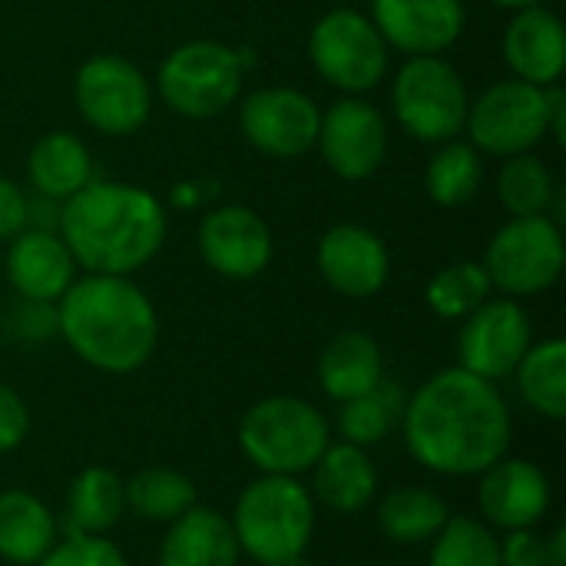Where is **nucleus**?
<instances>
[{"label": "nucleus", "instance_id": "nucleus-35", "mask_svg": "<svg viewBox=\"0 0 566 566\" xmlns=\"http://www.w3.org/2000/svg\"><path fill=\"white\" fill-rule=\"evenodd\" d=\"M3 335L17 345H43L56 338V305L17 298L13 308L3 315Z\"/></svg>", "mask_w": 566, "mask_h": 566}, {"label": "nucleus", "instance_id": "nucleus-6", "mask_svg": "<svg viewBox=\"0 0 566 566\" xmlns=\"http://www.w3.org/2000/svg\"><path fill=\"white\" fill-rule=\"evenodd\" d=\"M242 56L216 40H189L166 53L156 73L163 103L186 119L222 116L242 96Z\"/></svg>", "mask_w": 566, "mask_h": 566}, {"label": "nucleus", "instance_id": "nucleus-25", "mask_svg": "<svg viewBox=\"0 0 566 566\" xmlns=\"http://www.w3.org/2000/svg\"><path fill=\"white\" fill-rule=\"evenodd\" d=\"M60 541V517L33 491H0V560L36 566Z\"/></svg>", "mask_w": 566, "mask_h": 566}, {"label": "nucleus", "instance_id": "nucleus-44", "mask_svg": "<svg viewBox=\"0 0 566 566\" xmlns=\"http://www.w3.org/2000/svg\"><path fill=\"white\" fill-rule=\"evenodd\" d=\"M252 566H255V564H252Z\"/></svg>", "mask_w": 566, "mask_h": 566}, {"label": "nucleus", "instance_id": "nucleus-40", "mask_svg": "<svg viewBox=\"0 0 566 566\" xmlns=\"http://www.w3.org/2000/svg\"><path fill=\"white\" fill-rule=\"evenodd\" d=\"M547 566H566V531L557 527L547 534Z\"/></svg>", "mask_w": 566, "mask_h": 566}, {"label": "nucleus", "instance_id": "nucleus-20", "mask_svg": "<svg viewBox=\"0 0 566 566\" xmlns=\"http://www.w3.org/2000/svg\"><path fill=\"white\" fill-rule=\"evenodd\" d=\"M501 53L517 80L534 86L560 83L566 70V30L560 17L541 3L514 10L501 36Z\"/></svg>", "mask_w": 566, "mask_h": 566}, {"label": "nucleus", "instance_id": "nucleus-18", "mask_svg": "<svg viewBox=\"0 0 566 566\" xmlns=\"http://www.w3.org/2000/svg\"><path fill=\"white\" fill-rule=\"evenodd\" d=\"M371 23L391 50L441 56L468 23L464 0H371Z\"/></svg>", "mask_w": 566, "mask_h": 566}, {"label": "nucleus", "instance_id": "nucleus-14", "mask_svg": "<svg viewBox=\"0 0 566 566\" xmlns=\"http://www.w3.org/2000/svg\"><path fill=\"white\" fill-rule=\"evenodd\" d=\"M325 166L345 179L361 182L371 179L388 156V123L378 106H371L361 96H342L335 99L318 123V139Z\"/></svg>", "mask_w": 566, "mask_h": 566}, {"label": "nucleus", "instance_id": "nucleus-29", "mask_svg": "<svg viewBox=\"0 0 566 566\" xmlns=\"http://www.w3.org/2000/svg\"><path fill=\"white\" fill-rule=\"evenodd\" d=\"M126 491V514L146 524H172L189 507L199 504V491L192 478H186L176 468H143L129 481H123Z\"/></svg>", "mask_w": 566, "mask_h": 566}, {"label": "nucleus", "instance_id": "nucleus-1", "mask_svg": "<svg viewBox=\"0 0 566 566\" xmlns=\"http://www.w3.org/2000/svg\"><path fill=\"white\" fill-rule=\"evenodd\" d=\"M398 428L415 464L438 478H478L507 458L514 441L501 388L458 365L434 371L408 395Z\"/></svg>", "mask_w": 566, "mask_h": 566}, {"label": "nucleus", "instance_id": "nucleus-22", "mask_svg": "<svg viewBox=\"0 0 566 566\" xmlns=\"http://www.w3.org/2000/svg\"><path fill=\"white\" fill-rule=\"evenodd\" d=\"M239 560L232 524L219 511L196 504L179 521L166 524L159 566H239Z\"/></svg>", "mask_w": 566, "mask_h": 566}, {"label": "nucleus", "instance_id": "nucleus-10", "mask_svg": "<svg viewBox=\"0 0 566 566\" xmlns=\"http://www.w3.org/2000/svg\"><path fill=\"white\" fill-rule=\"evenodd\" d=\"M464 133L481 156H517L541 146L551 133V93L547 86L524 83L517 76L491 83L468 106Z\"/></svg>", "mask_w": 566, "mask_h": 566}, {"label": "nucleus", "instance_id": "nucleus-33", "mask_svg": "<svg viewBox=\"0 0 566 566\" xmlns=\"http://www.w3.org/2000/svg\"><path fill=\"white\" fill-rule=\"evenodd\" d=\"M428 566H504L501 537L481 517L451 514L448 524L431 541Z\"/></svg>", "mask_w": 566, "mask_h": 566}, {"label": "nucleus", "instance_id": "nucleus-19", "mask_svg": "<svg viewBox=\"0 0 566 566\" xmlns=\"http://www.w3.org/2000/svg\"><path fill=\"white\" fill-rule=\"evenodd\" d=\"M3 279L10 282L17 298L56 305L63 292L76 282V262L66 242L60 239V232L23 229L7 242Z\"/></svg>", "mask_w": 566, "mask_h": 566}, {"label": "nucleus", "instance_id": "nucleus-16", "mask_svg": "<svg viewBox=\"0 0 566 566\" xmlns=\"http://www.w3.org/2000/svg\"><path fill=\"white\" fill-rule=\"evenodd\" d=\"M478 517L494 531L537 527L551 504L554 488L541 464L527 458H501L484 474H478Z\"/></svg>", "mask_w": 566, "mask_h": 566}, {"label": "nucleus", "instance_id": "nucleus-9", "mask_svg": "<svg viewBox=\"0 0 566 566\" xmlns=\"http://www.w3.org/2000/svg\"><path fill=\"white\" fill-rule=\"evenodd\" d=\"M566 249L560 226L551 216H524L504 222L484 249L491 289L507 298H534L557 285Z\"/></svg>", "mask_w": 566, "mask_h": 566}, {"label": "nucleus", "instance_id": "nucleus-28", "mask_svg": "<svg viewBox=\"0 0 566 566\" xmlns=\"http://www.w3.org/2000/svg\"><path fill=\"white\" fill-rule=\"evenodd\" d=\"M517 381V391L531 411H537L547 421L566 418V342L564 338H544L527 348L521 365L511 375Z\"/></svg>", "mask_w": 566, "mask_h": 566}, {"label": "nucleus", "instance_id": "nucleus-7", "mask_svg": "<svg viewBox=\"0 0 566 566\" xmlns=\"http://www.w3.org/2000/svg\"><path fill=\"white\" fill-rule=\"evenodd\" d=\"M468 86L444 56H408L391 83V109L408 136L441 146L464 133Z\"/></svg>", "mask_w": 566, "mask_h": 566}, {"label": "nucleus", "instance_id": "nucleus-24", "mask_svg": "<svg viewBox=\"0 0 566 566\" xmlns=\"http://www.w3.org/2000/svg\"><path fill=\"white\" fill-rule=\"evenodd\" d=\"M126 517L123 478L113 468L90 464L83 468L66 491L60 537H109Z\"/></svg>", "mask_w": 566, "mask_h": 566}, {"label": "nucleus", "instance_id": "nucleus-37", "mask_svg": "<svg viewBox=\"0 0 566 566\" xmlns=\"http://www.w3.org/2000/svg\"><path fill=\"white\" fill-rule=\"evenodd\" d=\"M27 434H30V408L7 381H0V454L17 451L27 441Z\"/></svg>", "mask_w": 566, "mask_h": 566}, {"label": "nucleus", "instance_id": "nucleus-8", "mask_svg": "<svg viewBox=\"0 0 566 566\" xmlns=\"http://www.w3.org/2000/svg\"><path fill=\"white\" fill-rule=\"evenodd\" d=\"M308 60L328 86L345 96H361L385 80L391 46L368 13L335 7L315 20L308 33Z\"/></svg>", "mask_w": 566, "mask_h": 566}, {"label": "nucleus", "instance_id": "nucleus-12", "mask_svg": "<svg viewBox=\"0 0 566 566\" xmlns=\"http://www.w3.org/2000/svg\"><path fill=\"white\" fill-rule=\"evenodd\" d=\"M531 345H534V325L527 308L507 295L488 298L461 322L458 368L497 385L514 375V368L521 365Z\"/></svg>", "mask_w": 566, "mask_h": 566}, {"label": "nucleus", "instance_id": "nucleus-13", "mask_svg": "<svg viewBox=\"0 0 566 566\" xmlns=\"http://www.w3.org/2000/svg\"><path fill=\"white\" fill-rule=\"evenodd\" d=\"M322 109L295 86H262L239 103L245 143L272 159H298L315 149Z\"/></svg>", "mask_w": 566, "mask_h": 566}, {"label": "nucleus", "instance_id": "nucleus-3", "mask_svg": "<svg viewBox=\"0 0 566 566\" xmlns=\"http://www.w3.org/2000/svg\"><path fill=\"white\" fill-rule=\"evenodd\" d=\"M56 335L93 371L133 375L159 345V315L129 275L86 272L56 302Z\"/></svg>", "mask_w": 566, "mask_h": 566}, {"label": "nucleus", "instance_id": "nucleus-5", "mask_svg": "<svg viewBox=\"0 0 566 566\" xmlns=\"http://www.w3.org/2000/svg\"><path fill=\"white\" fill-rule=\"evenodd\" d=\"M235 441L259 474L305 478L332 444V421L305 398L272 395L242 415Z\"/></svg>", "mask_w": 566, "mask_h": 566}, {"label": "nucleus", "instance_id": "nucleus-36", "mask_svg": "<svg viewBox=\"0 0 566 566\" xmlns=\"http://www.w3.org/2000/svg\"><path fill=\"white\" fill-rule=\"evenodd\" d=\"M36 566H129L109 537H60Z\"/></svg>", "mask_w": 566, "mask_h": 566}, {"label": "nucleus", "instance_id": "nucleus-41", "mask_svg": "<svg viewBox=\"0 0 566 566\" xmlns=\"http://www.w3.org/2000/svg\"><path fill=\"white\" fill-rule=\"evenodd\" d=\"M491 3H497L504 10H521V7H531V3H541V0H491Z\"/></svg>", "mask_w": 566, "mask_h": 566}, {"label": "nucleus", "instance_id": "nucleus-4", "mask_svg": "<svg viewBox=\"0 0 566 566\" xmlns=\"http://www.w3.org/2000/svg\"><path fill=\"white\" fill-rule=\"evenodd\" d=\"M318 504L302 478L259 474L249 481L229 514L239 554L255 566H282L308 554Z\"/></svg>", "mask_w": 566, "mask_h": 566}, {"label": "nucleus", "instance_id": "nucleus-17", "mask_svg": "<svg viewBox=\"0 0 566 566\" xmlns=\"http://www.w3.org/2000/svg\"><path fill=\"white\" fill-rule=\"evenodd\" d=\"M315 265L325 285L345 298H371L391 279V255L385 239L355 222L332 226L318 239Z\"/></svg>", "mask_w": 566, "mask_h": 566}, {"label": "nucleus", "instance_id": "nucleus-34", "mask_svg": "<svg viewBox=\"0 0 566 566\" xmlns=\"http://www.w3.org/2000/svg\"><path fill=\"white\" fill-rule=\"evenodd\" d=\"M491 279L484 272L481 262H451L441 272H434V279L424 289V302L428 308L444 318V322H464L478 305H484L491 298Z\"/></svg>", "mask_w": 566, "mask_h": 566}, {"label": "nucleus", "instance_id": "nucleus-39", "mask_svg": "<svg viewBox=\"0 0 566 566\" xmlns=\"http://www.w3.org/2000/svg\"><path fill=\"white\" fill-rule=\"evenodd\" d=\"M27 212H30V196L13 179L0 176V242H10L27 229Z\"/></svg>", "mask_w": 566, "mask_h": 566}, {"label": "nucleus", "instance_id": "nucleus-26", "mask_svg": "<svg viewBox=\"0 0 566 566\" xmlns=\"http://www.w3.org/2000/svg\"><path fill=\"white\" fill-rule=\"evenodd\" d=\"M27 179L36 196L66 202L93 182V156L80 136L53 129L33 143L27 156Z\"/></svg>", "mask_w": 566, "mask_h": 566}, {"label": "nucleus", "instance_id": "nucleus-31", "mask_svg": "<svg viewBox=\"0 0 566 566\" xmlns=\"http://www.w3.org/2000/svg\"><path fill=\"white\" fill-rule=\"evenodd\" d=\"M481 182H484V156L461 139L441 143L424 169V189L444 209L468 206L481 192Z\"/></svg>", "mask_w": 566, "mask_h": 566}, {"label": "nucleus", "instance_id": "nucleus-32", "mask_svg": "<svg viewBox=\"0 0 566 566\" xmlns=\"http://www.w3.org/2000/svg\"><path fill=\"white\" fill-rule=\"evenodd\" d=\"M557 196V179L551 166L534 153L507 156L497 172V199L511 212V219L547 216Z\"/></svg>", "mask_w": 566, "mask_h": 566}, {"label": "nucleus", "instance_id": "nucleus-30", "mask_svg": "<svg viewBox=\"0 0 566 566\" xmlns=\"http://www.w3.org/2000/svg\"><path fill=\"white\" fill-rule=\"evenodd\" d=\"M405 388L398 381H391L388 375L365 395L338 405V418H335V431L342 441L358 444V448H375L381 444L405 415Z\"/></svg>", "mask_w": 566, "mask_h": 566}, {"label": "nucleus", "instance_id": "nucleus-15", "mask_svg": "<svg viewBox=\"0 0 566 566\" xmlns=\"http://www.w3.org/2000/svg\"><path fill=\"white\" fill-rule=\"evenodd\" d=\"M202 262L232 282L259 279L275 255V239L269 222L249 206H219L202 216L196 235Z\"/></svg>", "mask_w": 566, "mask_h": 566}, {"label": "nucleus", "instance_id": "nucleus-38", "mask_svg": "<svg viewBox=\"0 0 566 566\" xmlns=\"http://www.w3.org/2000/svg\"><path fill=\"white\" fill-rule=\"evenodd\" d=\"M501 564L547 566V534L537 531V527L504 531V537H501Z\"/></svg>", "mask_w": 566, "mask_h": 566}, {"label": "nucleus", "instance_id": "nucleus-43", "mask_svg": "<svg viewBox=\"0 0 566 566\" xmlns=\"http://www.w3.org/2000/svg\"><path fill=\"white\" fill-rule=\"evenodd\" d=\"M0 279H3V252H0Z\"/></svg>", "mask_w": 566, "mask_h": 566}, {"label": "nucleus", "instance_id": "nucleus-42", "mask_svg": "<svg viewBox=\"0 0 566 566\" xmlns=\"http://www.w3.org/2000/svg\"><path fill=\"white\" fill-rule=\"evenodd\" d=\"M282 566H312V564H308V557H295V560H289V564H282Z\"/></svg>", "mask_w": 566, "mask_h": 566}, {"label": "nucleus", "instance_id": "nucleus-11", "mask_svg": "<svg viewBox=\"0 0 566 566\" xmlns=\"http://www.w3.org/2000/svg\"><path fill=\"white\" fill-rule=\"evenodd\" d=\"M73 103L90 129L103 136H133L153 113V86L133 60L96 53L73 76Z\"/></svg>", "mask_w": 566, "mask_h": 566}, {"label": "nucleus", "instance_id": "nucleus-23", "mask_svg": "<svg viewBox=\"0 0 566 566\" xmlns=\"http://www.w3.org/2000/svg\"><path fill=\"white\" fill-rule=\"evenodd\" d=\"M315 378L328 401L345 405L371 391L385 378L381 345L368 332H358V328L338 332L335 338L325 342L318 365H315Z\"/></svg>", "mask_w": 566, "mask_h": 566}, {"label": "nucleus", "instance_id": "nucleus-2", "mask_svg": "<svg viewBox=\"0 0 566 566\" xmlns=\"http://www.w3.org/2000/svg\"><path fill=\"white\" fill-rule=\"evenodd\" d=\"M163 202L133 182H90L60 209V239L90 275H136L166 242Z\"/></svg>", "mask_w": 566, "mask_h": 566}, {"label": "nucleus", "instance_id": "nucleus-27", "mask_svg": "<svg viewBox=\"0 0 566 566\" xmlns=\"http://www.w3.org/2000/svg\"><path fill=\"white\" fill-rule=\"evenodd\" d=\"M378 531L398 544V547H418V544H431L438 537V531L448 524L451 507L448 501L421 484H408V488H395L378 501Z\"/></svg>", "mask_w": 566, "mask_h": 566}, {"label": "nucleus", "instance_id": "nucleus-21", "mask_svg": "<svg viewBox=\"0 0 566 566\" xmlns=\"http://www.w3.org/2000/svg\"><path fill=\"white\" fill-rule=\"evenodd\" d=\"M308 474H312L308 491L315 504L332 514H342V517L361 514L378 497V468L368 448L332 441Z\"/></svg>", "mask_w": 566, "mask_h": 566}]
</instances>
